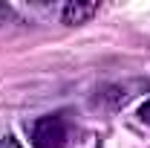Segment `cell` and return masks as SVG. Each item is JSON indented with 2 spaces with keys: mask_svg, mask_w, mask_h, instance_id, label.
<instances>
[{
  "mask_svg": "<svg viewBox=\"0 0 150 148\" xmlns=\"http://www.w3.org/2000/svg\"><path fill=\"white\" fill-rule=\"evenodd\" d=\"M69 142V128L64 116H40L32 125V145L35 148H67Z\"/></svg>",
  "mask_w": 150,
  "mask_h": 148,
  "instance_id": "cell-2",
  "label": "cell"
},
{
  "mask_svg": "<svg viewBox=\"0 0 150 148\" xmlns=\"http://www.w3.org/2000/svg\"><path fill=\"white\" fill-rule=\"evenodd\" d=\"M139 119H142L144 125H150V99L142 105V108H139Z\"/></svg>",
  "mask_w": 150,
  "mask_h": 148,
  "instance_id": "cell-4",
  "label": "cell"
},
{
  "mask_svg": "<svg viewBox=\"0 0 150 148\" xmlns=\"http://www.w3.org/2000/svg\"><path fill=\"white\" fill-rule=\"evenodd\" d=\"M150 87V81L144 78H127V81H115V84H107L104 90H98V96L93 99L95 108H104V111H118L124 108L127 102H133L139 93H144Z\"/></svg>",
  "mask_w": 150,
  "mask_h": 148,
  "instance_id": "cell-1",
  "label": "cell"
},
{
  "mask_svg": "<svg viewBox=\"0 0 150 148\" xmlns=\"http://www.w3.org/2000/svg\"><path fill=\"white\" fill-rule=\"evenodd\" d=\"M0 148H20V145L15 137H6V139H0Z\"/></svg>",
  "mask_w": 150,
  "mask_h": 148,
  "instance_id": "cell-5",
  "label": "cell"
},
{
  "mask_svg": "<svg viewBox=\"0 0 150 148\" xmlns=\"http://www.w3.org/2000/svg\"><path fill=\"white\" fill-rule=\"evenodd\" d=\"M95 12H98V3L72 0V3H67V6H64L61 18H64V23H69V26H78V23H87V20L93 18Z\"/></svg>",
  "mask_w": 150,
  "mask_h": 148,
  "instance_id": "cell-3",
  "label": "cell"
}]
</instances>
